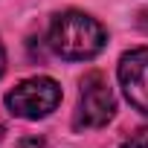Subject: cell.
Masks as SVG:
<instances>
[{
    "mask_svg": "<svg viewBox=\"0 0 148 148\" xmlns=\"http://www.w3.org/2000/svg\"><path fill=\"white\" fill-rule=\"evenodd\" d=\"M105 26L79 9H67L49 23V47L64 61H90L105 49Z\"/></svg>",
    "mask_w": 148,
    "mask_h": 148,
    "instance_id": "6da1fadb",
    "label": "cell"
},
{
    "mask_svg": "<svg viewBox=\"0 0 148 148\" xmlns=\"http://www.w3.org/2000/svg\"><path fill=\"white\" fill-rule=\"evenodd\" d=\"M61 105V84L49 76H32L18 82L6 93V108L18 119H44Z\"/></svg>",
    "mask_w": 148,
    "mask_h": 148,
    "instance_id": "7a4b0ae2",
    "label": "cell"
},
{
    "mask_svg": "<svg viewBox=\"0 0 148 148\" xmlns=\"http://www.w3.org/2000/svg\"><path fill=\"white\" fill-rule=\"evenodd\" d=\"M113 110H116V99L108 79L99 70H90L82 79V90H79L76 128H102L113 119Z\"/></svg>",
    "mask_w": 148,
    "mask_h": 148,
    "instance_id": "3957f363",
    "label": "cell"
},
{
    "mask_svg": "<svg viewBox=\"0 0 148 148\" xmlns=\"http://www.w3.org/2000/svg\"><path fill=\"white\" fill-rule=\"evenodd\" d=\"M119 87L134 110L148 116V47H136L119 58Z\"/></svg>",
    "mask_w": 148,
    "mask_h": 148,
    "instance_id": "277c9868",
    "label": "cell"
},
{
    "mask_svg": "<svg viewBox=\"0 0 148 148\" xmlns=\"http://www.w3.org/2000/svg\"><path fill=\"white\" fill-rule=\"evenodd\" d=\"M116 148H148V131L142 128V131H136L131 139H125L122 145H116Z\"/></svg>",
    "mask_w": 148,
    "mask_h": 148,
    "instance_id": "5b68a950",
    "label": "cell"
},
{
    "mask_svg": "<svg viewBox=\"0 0 148 148\" xmlns=\"http://www.w3.org/2000/svg\"><path fill=\"white\" fill-rule=\"evenodd\" d=\"M18 148H44V139L41 136H26V139H21Z\"/></svg>",
    "mask_w": 148,
    "mask_h": 148,
    "instance_id": "8992f818",
    "label": "cell"
},
{
    "mask_svg": "<svg viewBox=\"0 0 148 148\" xmlns=\"http://www.w3.org/2000/svg\"><path fill=\"white\" fill-rule=\"evenodd\" d=\"M3 70H6V52H3V44H0V76H3Z\"/></svg>",
    "mask_w": 148,
    "mask_h": 148,
    "instance_id": "52a82bcc",
    "label": "cell"
},
{
    "mask_svg": "<svg viewBox=\"0 0 148 148\" xmlns=\"http://www.w3.org/2000/svg\"><path fill=\"white\" fill-rule=\"evenodd\" d=\"M3 134H6V128H3V125H0V142H3Z\"/></svg>",
    "mask_w": 148,
    "mask_h": 148,
    "instance_id": "ba28073f",
    "label": "cell"
}]
</instances>
